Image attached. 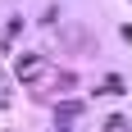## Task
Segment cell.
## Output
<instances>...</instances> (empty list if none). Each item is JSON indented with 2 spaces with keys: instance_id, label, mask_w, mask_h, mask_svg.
<instances>
[{
  "instance_id": "cell-1",
  "label": "cell",
  "mask_w": 132,
  "mask_h": 132,
  "mask_svg": "<svg viewBox=\"0 0 132 132\" xmlns=\"http://www.w3.org/2000/svg\"><path fill=\"white\" fill-rule=\"evenodd\" d=\"M14 73H18L23 82H41V73H46V59H41V55H18V59H14Z\"/></svg>"
},
{
  "instance_id": "cell-2",
  "label": "cell",
  "mask_w": 132,
  "mask_h": 132,
  "mask_svg": "<svg viewBox=\"0 0 132 132\" xmlns=\"http://www.w3.org/2000/svg\"><path fill=\"white\" fill-rule=\"evenodd\" d=\"M82 109H87V100H59V105H55V123L68 128L73 119H82Z\"/></svg>"
},
{
  "instance_id": "cell-3",
  "label": "cell",
  "mask_w": 132,
  "mask_h": 132,
  "mask_svg": "<svg viewBox=\"0 0 132 132\" xmlns=\"http://www.w3.org/2000/svg\"><path fill=\"white\" fill-rule=\"evenodd\" d=\"M123 91H128V82H123L119 73H109L105 78V96H123Z\"/></svg>"
},
{
  "instance_id": "cell-4",
  "label": "cell",
  "mask_w": 132,
  "mask_h": 132,
  "mask_svg": "<svg viewBox=\"0 0 132 132\" xmlns=\"http://www.w3.org/2000/svg\"><path fill=\"white\" fill-rule=\"evenodd\" d=\"M105 128H109V132H119V128H128V119H123V114H109V119H105Z\"/></svg>"
}]
</instances>
